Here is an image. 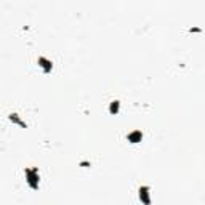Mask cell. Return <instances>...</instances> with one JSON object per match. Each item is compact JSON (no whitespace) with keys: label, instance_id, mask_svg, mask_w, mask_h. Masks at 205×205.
Listing matches in <instances>:
<instances>
[{"label":"cell","instance_id":"6da1fadb","mask_svg":"<svg viewBox=\"0 0 205 205\" xmlns=\"http://www.w3.org/2000/svg\"><path fill=\"white\" fill-rule=\"evenodd\" d=\"M26 179L29 183V186L35 191L39 189V181H40V176H39V170L37 168H26Z\"/></svg>","mask_w":205,"mask_h":205},{"label":"cell","instance_id":"7a4b0ae2","mask_svg":"<svg viewBox=\"0 0 205 205\" xmlns=\"http://www.w3.org/2000/svg\"><path fill=\"white\" fill-rule=\"evenodd\" d=\"M140 200L143 202L144 205H151L149 188H147V186H143V188H140Z\"/></svg>","mask_w":205,"mask_h":205},{"label":"cell","instance_id":"3957f363","mask_svg":"<svg viewBox=\"0 0 205 205\" xmlns=\"http://www.w3.org/2000/svg\"><path fill=\"white\" fill-rule=\"evenodd\" d=\"M39 66L43 69V72H45V74H48V72L51 71V67H53L51 61H48V59L43 58V56H40V58H39Z\"/></svg>","mask_w":205,"mask_h":205},{"label":"cell","instance_id":"277c9868","mask_svg":"<svg viewBox=\"0 0 205 205\" xmlns=\"http://www.w3.org/2000/svg\"><path fill=\"white\" fill-rule=\"evenodd\" d=\"M128 141L130 143H140L141 140H143V133H141L140 130H135V131H131V133H128Z\"/></svg>","mask_w":205,"mask_h":205},{"label":"cell","instance_id":"5b68a950","mask_svg":"<svg viewBox=\"0 0 205 205\" xmlns=\"http://www.w3.org/2000/svg\"><path fill=\"white\" fill-rule=\"evenodd\" d=\"M10 120H11V122H15V124H18V125H21V127H24V128L27 127V125L24 124V122L21 120L19 117H18V114H11V115H10Z\"/></svg>","mask_w":205,"mask_h":205},{"label":"cell","instance_id":"8992f818","mask_svg":"<svg viewBox=\"0 0 205 205\" xmlns=\"http://www.w3.org/2000/svg\"><path fill=\"white\" fill-rule=\"evenodd\" d=\"M119 112V101H112L111 103V114H117Z\"/></svg>","mask_w":205,"mask_h":205}]
</instances>
